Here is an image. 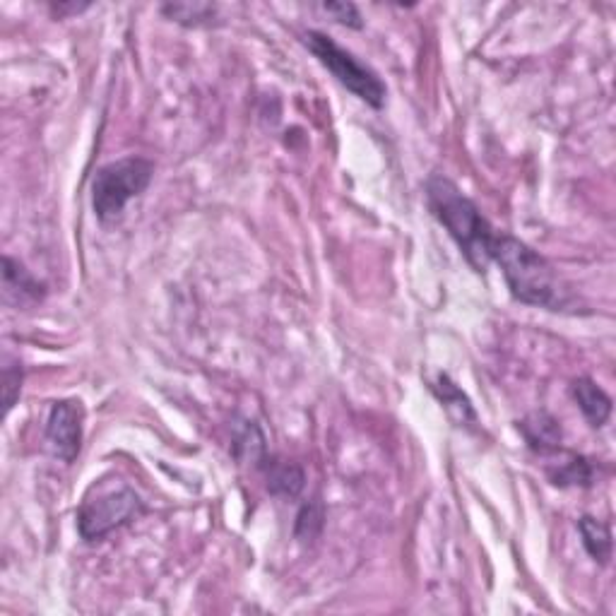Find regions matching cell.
Here are the masks:
<instances>
[{
  "label": "cell",
  "mask_w": 616,
  "mask_h": 616,
  "mask_svg": "<svg viewBox=\"0 0 616 616\" xmlns=\"http://www.w3.org/2000/svg\"><path fill=\"white\" fill-rule=\"evenodd\" d=\"M491 263L499 265L511 294L523 304L549 308V311H564L571 304V294L559 280L552 263L515 236L496 234L491 246Z\"/></svg>",
  "instance_id": "obj_1"
},
{
  "label": "cell",
  "mask_w": 616,
  "mask_h": 616,
  "mask_svg": "<svg viewBox=\"0 0 616 616\" xmlns=\"http://www.w3.org/2000/svg\"><path fill=\"white\" fill-rule=\"evenodd\" d=\"M426 203H429L431 215L448 229L455 244L460 246L467 263L484 275L491 263L496 231L491 229L479 207L446 176H431L426 181Z\"/></svg>",
  "instance_id": "obj_2"
},
{
  "label": "cell",
  "mask_w": 616,
  "mask_h": 616,
  "mask_svg": "<svg viewBox=\"0 0 616 616\" xmlns=\"http://www.w3.org/2000/svg\"><path fill=\"white\" fill-rule=\"evenodd\" d=\"M152 176L154 164L145 157L118 159L99 169L92 181V207L99 222L109 224L121 217L130 200L147 191Z\"/></svg>",
  "instance_id": "obj_3"
},
{
  "label": "cell",
  "mask_w": 616,
  "mask_h": 616,
  "mask_svg": "<svg viewBox=\"0 0 616 616\" xmlns=\"http://www.w3.org/2000/svg\"><path fill=\"white\" fill-rule=\"evenodd\" d=\"M306 46L354 97H359L361 102L373 106V109H383L388 90H385L381 77L373 73L371 68L359 63L352 53L342 49V46H337L335 41L323 32H308Z\"/></svg>",
  "instance_id": "obj_4"
},
{
  "label": "cell",
  "mask_w": 616,
  "mask_h": 616,
  "mask_svg": "<svg viewBox=\"0 0 616 616\" xmlns=\"http://www.w3.org/2000/svg\"><path fill=\"white\" fill-rule=\"evenodd\" d=\"M147 513L145 501L130 487L104 491L97 499H87L77 513V530L87 542H97L109 532L126 527Z\"/></svg>",
  "instance_id": "obj_5"
},
{
  "label": "cell",
  "mask_w": 616,
  "mask_h": 616,
  "mask_svg": "<svg viewBox=\"0 0 616 616\" xmlns=\"http://www.w3.org/2000/svg\"><path fill=\"white\" fill-rule=\"evenodd\" d=\"M85 436V407L80 400L68 398L53 402L49 419H46V441L51 453L63 462H75Z\"/></svg>",
  "instance_id": "obj_6"
},
{
  "label": "cell",
  "mask_w": 616,
  "mask_h": 616,
  "mask_svg": "<svg viewBox=\"0 0 616 616\" xmlns=\"http://www.w3.org/2000/svg\"><path fill=\"white\" fill-rule=\"evenodd\" d=\"M3 294L5 301L15 306H32L44 299V284L32 277L25 265L15 258H3Z\"/></svg>",
  "instance_id": "obj_7"
},
{
  "label": "cell",
  "mask_w": 616,
  "mask_h": 616,
  "mask_svg": "<svg viewBox=\"0 0 616 616\" xmlns=\"http://www.w3.org/2000/svg\"><path fill=\"white\" fill-rule=\"evenodd\" d=\"M571 395L590 426L600 429L607 424L609 414H612V398L592 378H576L571 385Z\"/></svg>",
  "instance_id": "obj_8"
},
{
  "label": "cell",
  "mask_w": 616,
  "mask_h": 616,
  "mask_svg": "<svg viewBox=\"0 0 616 616\" xmlns=\"http://www.w3.org/2000/svg\"><path fill=\"white\" fill-rule=\"evenodd\" d=\"M527 446H530L539 455H549L552 450L561 448V426L552 414L535 412L520 424Z\"/></svg>",
  "instance_id": "obj_9"
},
{
  "label": "cell",
  "mask_w": 616,
  "mask_h": 616,
  "mask_svg": "<svg viewBox=\"0 0 616 616\" xmlns=\"http://www.w3.org/2000/svg\"><path fill=\"white\" fill-rule=\"evenodd\" d=\"M265 477H268L270 494L282 496V499H296L304 491L306 475L299 465L282 460H265Z\"/></svg>",
  "instance_id": "obj_10"
},
{
  "label": "cell",
  "mask_w": 616,
  "mask_h": 616,
  "mask_svg": "<svg viewBox=\"0 0 616 616\" xmlns=\"http://www.w3.org/2000/svg\"><path fill=\"white\" fill-rule=\"evenodd\" d=\"M578 530L580 537H583L585 552H588L597 564L607 566L609 559H612V530H609V525L585 515V518H580Z\"/></svg>",
  "instance_id": "obj_11"
},
{
  "label": "cell",
  "mask_w": 616,
  "mask_h": 616,
  "mask_svg": "<svg viewBox=\"0 0 616 616\" xmlns=\"http://www.w3.org/2000/svg\"><path fill=\"white\" fill-rule=\"evenodd\" d=\"M564 460L554 462V467H549V477L559 487H590L592 484V465L585 458H580L576 453H564Z\"/></svg>",
  "instance_id": "obj_12"
},
{
  "label": "cell",
  "mask_w": 616,
  "mask_h": 616,
  "mask_svg": "<svg viewBox=\"0 0 616 616\" xmlns=\"http://www.w3.org/2000/svg\"><path fill=\"white\" fill-rule=\"evenodd\" d=\"M162 13L179 22L183 27H203L212 25L217 15V5L212 3H167Z\"/></svg>",
  "instance_id": "obj_13"
},
{
  "label": "cell",
  "mask_w": 616,
  "mask_h": 616,
  "mask_svg": "<svg viewBox=\"0 0 616 616\" xmlns=\"http://www.w3.org/2000/svg\"><path fill=\"white\" fill-rule=\"evenodd\" d=\"M244 431L236 436L234 450L236 458L239 460H251L256 467H263L265 460H268V453H265V438L260 434V429L253 422H244Z\"/></svg>",
  "instance_id": "obj_14"
},
{
  "label": "cell",
  "mask_w": 616,
  "mask_h": 616,
  "mask_svg": "<svg viewBox=\"0 0 616 616\" xmlns=\"http://www.w3.org/2000/svg\"><path fill=\"white\" fill-rule=\"evenodd\" d=\"M436 393H438V398H441V402L443 405H446V410L453 414L455 410H458L460 414H462V424L460 426H465L467 422H472L475 424L477 419H475V410H472V405H470V400L465 398V395H462V390L458 388V385H455L453 381H450L448 376H438V385H436Z\"/></svg>",
  "instance_id": "obj_15"
},
{
  "label": "cell",
  "mask_w": 616,
  "mask_h": 616,
  "mask_svg": "<svg viewBox=\"0 0 616 616\" xmlns=\"http://www.w3.org/2000/svg\"><path fill=\"white\" fill-rule=\"evenodd\" d=\"M323 503L321 501H313V503H306L304 508H301L299 518H296V537L299 539H313L321 532L323 527Z\"/></svg>",
  "instance_id": "obj_16"
},
{
  "label": "cell",
  "mask_w": 616,
  "mask_h": 616,
  "mask_svg": "<svg viewBox=\"0 0 616 616\" xmlns=\"http://www.w3.org/2000/svg\"><path fill=\"white\" fill-rule=\"evenodd\" d=\"M20 390H22V366H20V361L5 359V366H3V405H5V414H8L15 407Z\"/></svg>",
  "instance_id": "obj_17"
},
{
  "label": "cell",
  "mask_w": 616,
  "mask_h": 616,
  "mask_svg": "<svg viewBox=\"0 0 616 616\" xmlns=\"http://www.w3.org/2000/svg\"><path fill=\"white\" fill-rule=\"evenodd\" d=\"M323 10L328 15H333V20L340 22V25L352 27V29L364 27L357 5L354 3H323Z\"/></svg>",
  "instance_id": "obj_18"
},
{
  "label": "cell",
  "mask_w": 616,
  "mask_h": 616,
  "mask_svg": "<svg viewBox=\"0 0 616 616\" xmlns=\"http://www.w3.org/2000/svg\"><path fill=\"white\" fill-rule=\"evenodd\" d=\"M90 8V3H53L51 5V13L56 17H65V15H80L82 10Z\"/></svg>",
  "instance_id": "obj_19"
}]
</instances>
